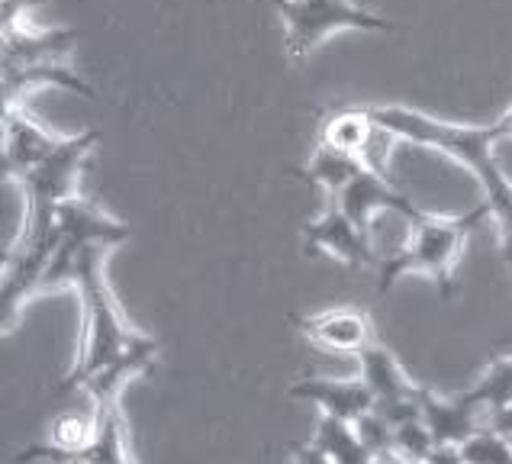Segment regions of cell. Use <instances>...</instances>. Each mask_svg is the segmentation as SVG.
<instances>
[{"label":"cell","mask_w":512,"mask_h":464,"mask_svg":"<svg viewBox=\"0 0 512 464\" xmlns=\"http://www.w3.org/2000/svg\"><path fill=\"white\" fill-rule=\"evenodd\" d=\"M287 394L294 400L319 406V413L326 416L348 419V423H358L364 413H371L377 406L371 387L364 384L361 374L345 377V381H335V377H300V381L290 384Z\"/></svg>","instance_id":"cell-11"},{"label":"cell","mask_w":512,"mask_h":464,"mask_svg":"<svg viewBox=\"0 0 512 464\" xmlns=\"http://www.w3.org/2000/svg\"><path fill=\"white\" fill-rule=\"evenodd\" d=\"M471 400L480 413H496L503 410V406L512 403V355H500L493 358L487 371L480 374V381L464 394Z\"/></svg>","instance_id":"cell-21"},{"label":"cell","mask_w":512,"mask_h":464,"mask_svg":"<svg viewBox=\"0 0 512 464\" xmlns=\"http://www.w3.org/2000/svg\"><path fill=\"white\" fill-rule=\"evenodd\" d=\"M461 458L464 464H512V439L493 426L477 429L471 439L461 442Z\"/></svg>","instance_id":"cell-22"},{"label":"cell","mask_w":512,"mask_h":464,"mask_svg":"<svg viewBox=\"0 0 512 464\" xmlns=\"http://www.w3.org/2000/svg\"><path fill=\"white\" fill-rule=\"evenodd\" d=\"M158 352L162 345L152 336H142V332H133V339L126 342V348L116 358H110L104 368L94 371L91 377L84 381V394L91 397L94 410H104V406H113L116 397H120L123 384H129L133 377H139L142 371H149L155 365Z\"/></svg>","instance_id":"cell-13"},{"label":"cell","mask_w":512,"mask_h":464,"mask_svg":"<svg viewBox=\"0 0 512 464\" xmlns=\"http://www.w3.org/2000/svg\"><path fill=\"white\" fill-rule=\"evenodd\" d=\"M97 129H84L78 136H62V142L42 158L36 168H29L20 184L26 194V216H23V229L20 239H39L46 232L55 229L58 220V207L78 194V181L81 171L87 165V158L97 149Z\"/></svg>","instance_id":"cell-4"},{"label":"cell","mask_w":512,"mask_h":464,"mask_svg":"<svg viewBox=\"0 0 512 464\" xmlns=\"http://www.w3.org/2000/svg\"><path fill=\"white\" fill-rule=\"evenodd\" d=\"M303 252L306 258L332 255L345 268H358V271L374 261L371 232H364L335 200H329V207L303 226Z\"/></svg>","instance_id":"cell-8"},{"label":"cell","mask_w":512,"mask_h":464,"mask_svg":"<svg viewBox=\"0 0 512 464\" xmlns=\"http://www.w3.org/2000/svg\"><path fill=\"white\" fill-rule=\"evenodd\" d=\"M313 442L332 458V464H377L371 448L361 442L355 423H348V419H335V416L319 413Z\"/></svg>","instance_id":"cell-20"},{"label":"cell","mask_w":512,"mask_h":464,"mask_svg":"<svg viewBox=\"0 0 512 464\" xmlns=\"http://www.w3.org/2000/svg\"><path fill=\"white\" fill-rule=\"evenodd\" d=\"M419 413H422V423L429 426L435 445H461L471 439L477 429L487 426L484 419H480L484 413H480L464 394L448 400V397L432 394L429 387H419Z\"/></svg>","instance_id":"cell-15"},{"label":"cell","mask_w":512,"mask_h":464,"mask_svg":"<svg viewBox=\"0 0 512 464\" xmlns=\"http://www.w3.org/2000/svg\"><path fill=\"white\" fill-rule=\"evenodd\" d=\"M487 426H493L496 432H503V435H509V439H512V403H509V406H503V410L490 413Z\"/></svg>","instance_id":"cell-27"},{"label":"cell","mask_w":512,"mask_h":464,"mask_svg":"<svg viewBox=\"0 0 512 464\" xmlns=\"http://www.w3.org/2000/svg\"><path fill=\"white\" fill-rule=\"evenodd\" d=\"M364 165H368V162H364L361 155L339 152V149H332V145L323 142L313 152L310 162L300 168V178H303V184H310V187H323V191L329 194V200H332Z\"/></svg>","instance_id":"cell-19"},{"label":"cell","mask_w":512,"mask_h":464,"mask_svg":"<svg viewBox=\"0 0 512 464\" xmlns=\"http://www.w3.org/2000/svg\"><path fill=\"white\" fill-rule=\"evenodd\" d=\"M62 142V136H52L46 126L36 123L20 104L4 107V178H23L29 168H36L55 145Z\"/></svg>","instance_id":"cell-12"},{"label":"cell","mask_w":512,"mask_h":464,"mask_svg":"<svg viewBox=\"0 0 512 464\" xmlns=\"http://www.w3.org/2000/svg\"><path fill=\"white\" fill-rule=\"evenodd\" d=\"M107 252H110L107 245H87V249L78 255L75 290L81 294V303H84L81 355H78V365L71 368L62 377V384L55 387V397L81 390L87 377L104 368L110 358L120 355L126 342L133 339V329L123 323V313L116 307L110 284H107V271H104Z\"/></svg>","instance_id":"cell-3"},{"label":"cell","mask_w":512,"mask_h":464,"mask_svg":"<svg viewBox=\"0 0 512 464\" xmlns=\"http://www.w3.org/2000/svg\"><path fill=\"white\" fill-rule=\"evenodd\" d=\"M94 432H97V413L94 419H87L81 413H65V416H58L55 423H52V445L55 448H81L94 439Z\"/></svg>","instance_id":"cell-24"},{"label":"cell","mask_w":512,"mask_h":464,"mask_svg":"<svg viewBox=\"0 0 512 464\" xmlns=\"http://www.w3.org/2000/svg\"><path fill=\"white\" fill-rule=\"evenodd\" d=\"M400 464H422V461H400Z\"/></svg>","instance_id":"cell-29"},{"label":"cell","mask_w":512,"mask_h":464,"mask_svg":"<svg viewBox=\"0 0 512 464\" xmlns=\"http://www.w3.org/2000/svg\"><path fill=\"white\" fill-rule=\"evenodd\" d=\"M393 445H397V455L403 461H422V464H426L429 455L438 448L429 426L422 423V416L409 419V423H400L397 432H393Z\"/></svg>","instance_id":"cell-23"},{"label":"cell","mask_w":512,"mask_h":464,"mask_svg":"<svg viewBox=\"0 0 512 464\" xmlns=\"http://www.w3.org/2000/svg\"><path fill=\"white\" fill-rule=\"evenodd\" d=\"M39 0H4L0 4V26L10 29V26H20L26 23V13L33 10Z\"/></svg>","instance_id":"cell-25"},{"label":"cell","mask_w":512,"mask_h":464,"mask_svg":"<svg viewBox=\"0 0 512 464\" xmlns=\"http://www.w3.org/2000/svg\"><path fill=\"white\" fill-rule=\"evenodd\" d=\"M332 200L339 203V207L364 232H371L377 213H400L406 223H413L416 216L422 213L413 200H409L406 194H400L397 187H393L380 171H374L371 165H364Z\"/></svg>","instance_id":"cell-9"},{"label":"cell","mask_w":512,"mask_h":464,"mask_svg":"<svg viewBox=\"0 0 512 464\" xmlns=\"http://www.w3.org/2000/svg\"><path fill=\"white\" fill-rule=\"evenodd\" d=\"M487 220H493V210L487 200H480L474 210L461 216H432L419 213L409 223V236L397 255H390L380 268L377 290H387L397 284L403 274H426V278L438 287V294L445 300L455 297V261L464 249V242L471 239Z\"/></svg>","instance_id":"cell-2"},{"label":"cell","mask_w":512,"mask_h":464,"mask_svg":"<svg viewBox=\"0 0 512 464\" xmlns=\"http://www.w3.org/2000/svg\"><path fill=\"white\" fill-rule=\"evenodd\" d=\"M294 464H332V458L319 448L316 442H306V445H294Z\"/></svg>","instance_id":"cell-26"},{"label":"cell","mask_w":512,"mask_h":464,"mask_svg":"<svg viewBox=\"0 0 512 464\" xmlns=\"http://www.w3.org/2000/svg\"><path fill=\"white\" fill-rule=\"evenodd\" d=\"M97 413V432L94 439L81 448H55L52 442H36L20 448L13 461L17 464H136L129 455L126 442V423L120 416V406H104Z\"/></svg>","instance_id":"cell-6"},{"label":"cell","mask_w":512,"mask_h":464,"mask_svg":"<svg viewBox=\"0 0 512 464\" xmlns=\"http://www.w3.org/2000/svg\"><path fill=\"white\" fill-rule=\"evenodd\" d=\"M58 245V226L39 239H23L17 245H7L4 252V287H0V319H4V332L13 329L20 310L29 297L42 290V274Z\"/></svg>","instance_id":"cell-7"},{"label":"cell","mask_w":512,"mask_h":464,"mask_svg":"<svg viewBox=\"0 0 512 464\" xmlns=\"http://www.w3.org/2000/svg\"><path fill=\"white\" fill-rule=\"evenodd\" d=\"M71 29H33L10 26L4 29V65H36V62H65L75 49Z\"/></svg>","instance_id":"cell-16"},{"label":"cell","mask_w":512,"mask_h":464,"mask_svg":"<svg viewBox=\"0 0 512 464\" xmlns=\"http://www.w3.org/2000/svg\"><path fill=\"white\" fill-rule=\"evenodd\" d=\"M377 126L390 133L393 139H406L413 145H426V149L445 152L448 158L461 162L467 171L474 174L484 200L493 210V223L500 229V245L506 252V261L512 265V184L503 174V168L496 165L493 145L506 139L500 120L490 126H461V123H445L426 116L409 107H371Z\"/></svg>","instance_id":"cell-1"},{"label":"cell","mask_w":512,"mask_h":464,"mask_svg":"<svg viewBox=\"0 0 512 464\" xmlns=\"http://www.w3.org/2000/svg\"><path fill=\"white\" fill-rule=\"evenodd\" d=\"M358 365H361V377H364V384L371 387L377 406L416 400L419 384L409 381L403 365L397 361V355H393L387 345L371 342L368 348H361V352H358Z\"/></svg>","instance_id":"cell-17"},{"label":"cell","mask_w":512,"mask_h":464,"mask_svg":"<svg viewBox=\"0 0 512 464\" xmlns=\"http://www.w3.org/2000/svg\"><path fill=\"white\" fill-rule=\"evenodd\" d=\"M36 87H65L84 97H94V87L81 81L65 62H36V65H4V107L36 91Z\"/></svg>","instance_id":"cell-18"},{"label":"cell","mask_w":512,"mask_h":464,"mask_svg":"<svg viewBox=\"0 0 512 464\" xmlns=\"http://www.w3.org/2000/svg\"><path fill=\"white\" fill-rule=\"evenodd\" d=\"M58 232H62V242L75 245V249H87V245H107L116 249L129 239V226L113 220L110 213L94 207L91 200H84L81 194L68 197L62 207H58Z\"/></svg>","instance_id":"cell-14"},{"label":"cell","mask_w":512,"mask_h":464,"mask_svg":"<svg viewBox=\"0 0 512 464\" xmlns=\"http://www.w3.org/2000/svg\"><path fill=\"white\" fill-rule=\"evenodd\" d=\"M500 126H503V133H506V139H512V107L500 116Z\"/></svg>","instance_id":"cell-28"},{"label":"cell","mask_w":512,"mask_h":464,"mask_svg":"<svg viewBox=\"0 0 512 464\" xmlns=\"http://www.w3.org/2000/svg\"><path fill=\"white\" fill-rule=\"evenodd\" d=\"M274 10L287 26V55L294 62H306L319 42L342 29H361V33H397V23L371 13L351 0H271Z\"/></svg>","instance_id":"cell-5"},{"label":"cell","mask_w":512,"mask_h":464,"mask_svg":"<svg viewBox=\"0 0 512 464\" xmlns=\"http://www.w3.org/2000/svg\"><path fill=\"white\" fill-rule=\"evenodd\" d=\"M290 323H294V329L303 339H310L319 348H329V352L358 355L361 348H368L374 342L368 313L355 307H339L313 316H290Z\"/></svg>","instance_id":"cell-10"}]
</instances>
